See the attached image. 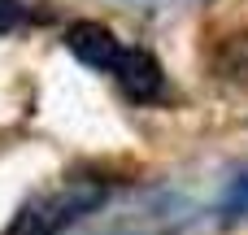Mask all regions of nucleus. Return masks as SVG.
Listing matches in <instances>:
<instances>
[{"instance_id":"obj_3","label":"nucleus","mask_w":248,"mask_h":235,"mask_svg":"<svg viewBox=\"0 0 248 235\" xmlns=\"http://www.w3.org/2000/svg\"><path fill=\"white\" fill-rule=\"evenodd\" d=\"M113 83H118V87H122V96H126V100H135V105H148V100H157V96L166 92V74H161L157 57H153V52H144V48H126V57H122V65H118Z\"/></svg>"},{"instance_id":"obj_2","label":"nucleus","mask_w":248,"mask_h":235,"mask_svg":"<svg viewBox=\"0 0 248 235\" xmlns=\"http://www.w3.org/2000/svg\"><path fill=\"white\" fill-rule=\"evenodd\" d=\"M65 48L87 65V70H96V74H118V65H122V57H126V44L109 31V26H100V22H74L70 31H65Z\"/></svg>"},{"instance_id":"obj_5","label":"nucleus","mask_w":248,"mask_h":235,"mask_svg":"<svg viewBox=\"0 0 248 235\" xmlns=\"http://www.w3.org/2000/svg\"><path fill=\"white\" fill-rule=\"evenodd\" d=\"M26 17H31V13H26V4H22V0H0V35L17 31Z\"/></svg>"},{"instance_id":"obj_4","label":"nucleus","mask_w":248,"mask_h":235,"mask_svg":"<svg viewBox=\"0 0 248 235\" xmlns=\"http://www.w3.org/2000/svg\"><path fill=\"white\" fill-rule=\"evenodd\" d=\"M218 218H222L227 227L248 222V170H240V174L227 183V192H222V201H218Z\"/></svg>"},{"instance_id":"obj_1","label":"nucleus","mask_w":248,"mask_h":235,"mask_svg":"<svg viewBox=\"0 0 248 235\" xmlns=\"http://www.w3.org/2000/svg\"><path fill=\"white\" fill-rule=\"evenodd\" d=\"M105 196H109V183L105 179H92V174L61 179V183L35 192L13 214V222L4 227V235H61L65 227H74L78 218H87Z\"/></svg>"}]
</instances>
